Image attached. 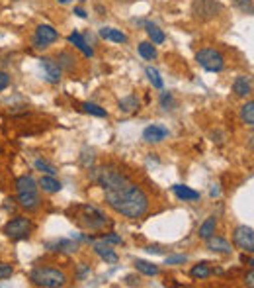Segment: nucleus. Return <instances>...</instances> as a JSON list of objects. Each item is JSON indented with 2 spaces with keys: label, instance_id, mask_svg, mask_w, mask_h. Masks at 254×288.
Listing matches in <instances>:
<instances>
[{
  "label": "nucleus",
  "instance_id": "412c9836",
  "mask_svg": "<svg viewBox=\"0 0 254 288\" xmlns=\"http://www.w3.org/2000/svg\"><path fill=\"white\" fill-rule=\"evenodd\" d=\"M135 269H137L139 273L147 274V276L159 274V267L153 265V263H149V261H143V259H137V261H135Z\"/></svg>",
  "mask_w": 254,
  "mask_h": 288
},
{
  "label": "nucleus",
  "instance_id": "9d476101",
  "mask_svg": "<svg viewBox=\"0 0 254 288\" xmlns=\"http://www.w3.org/2000/svg\"><path fill=\"white\" fill-rule=\"evenodd\" d=\"M166 137H168V130L163 128V126H149V128H145V132H143V139H145L147 143H161Z\"/></svg>",
  "mask_w": 254,
  "mask_h": 288
},
{
  "label": "nucleus",
  "instance_id": "c756f323",
  "mask_svg": "<svg viewBox=\"0 0 254 288\" xmlns=\"http://www.w3.org/2000/svg\"><path fill=\"white\" fill-rule=\"evenodd\" d=\"M145 73H147V76H149V80L153 83V87H155V89H163V85H165V83H163V78H161V75H159V71H157V69L147 67V71H145Z\"/></svg>",
  "mask_w": 254,
  "mask_h": 288
},
{
  "label": "nucleus",
  "instance_id": "473e14b6",
  "mask_svg": "<svg viewBox=\"0 0 254 288\" xmlns=\"http://www.w3.org/2000/svg\"><path fill=\"white\" fill-rule=\"evenodd\" d=\"M35 169L37 171H41V173H45V175H53L55 177V173H57V169L53 167V165H49V163H45V161H35Z\"/></svg>",
  "mask_w": 254,
  "mask_h": 288
},
{
  "label": "nucleus",
  "instance_id": "a18cd8bd",
  "mask_svg": "<svg viewBox=\"0 0 254 288\" xmlns=\"http://www.w3.org/2000/svg\"><path fill=\"white\" fill-rule=\"evenodd\" d=\"M219 194V188H211V196H217Z\"/></svg>",
  "mask_w": 254,
  "mask_h": 288
},
{
  "label": "nucleus",
  "instance_id": "f8f14e48",
  "mask_svg": "<svg viewBox=\"0 0 254 288\" xmlns=\"http://www.w3.org/2000/svg\"><path fill=\"white\" fill-rule=\"evenodd\" d=\"M206 241H208V249L215 251V253H231L233 251V245L227 239H223V237H217L215 233L211 237H208Z\"/></svg>",
  "mask_w": 254,
  "mask_h": 288
},
{
  "label": "nucleus",
  "instance_id": "72a5a7b5",
  "mask_svg": "<svg viewBox=\"0 0 254 288\" xmlns=\"http://www.w3.org/2000/svg\"><path fill=\"white\" fill-rule=\"evenodd\" d=\"M14 273V269H12V265H8V263H0V280H4V278H10Z\"/></svg>",
  "mask_w": 254,
  "mask_h": 288
},
{
  "label": "nucleus",
  "instance_id": "f03ea898",
  "mask_svg": "<svg viewBox=\"0 0 254 288\" xmlns=\"http://www.w3.org/2000/svg\"><path fill=\"white\" fill-rule=\"evenodd\" d=\"M30 280L37 286L59 288L67 284V274L53 267H37L30 273Z\"/></svg>",
  "mask_w": 254,
  "mask_h": 288
},
{
  "label": "nucleus",
  "instance_id": "4be33fe9",
  "mask_svg": "<svg viewBox=\"0 0 254 288\" xmlns=\"http://www.w3.org/2000/svg\"><path fill=\"white\" fill-rule=\"evenodd\" d=\"M75 57L69 53V51H61L59 57H57V63H59L61 69H65V71H73L75 69Z\"/></svg>",
  "mask_w": 254,
  "mask_h": 288
},
{
  "label": "nucleus",
  "instance_id": "ea45409f",
  "mask_svg": "<svg viewBox=\"0 0 254 288\" xmlns=\"http://www.w3.org/2000/svg\"><path fill=\"white\" fill-rule=\"evenodd\" d=\"M88 271H90V267H86V265L82 263V265H80V269H78V276H80V278H84V276H86V273H88Z\"/></svg>",
  "mask_w": 254,
  "mask_h": 288
},
{
  "label": "nucleus",
  "instance_id": "c85d7f7f",
  "mask_svg": "<svg viewBox=\"0 0 254 288\" xmlns=\"http://www.w3.org/2000/svg\"><path fill=\"white\" fill-rule=\"evenodd\" d=\"M190 274H192L194 278H208V276L211 274V271H210V267H208V263H201V265L192 267Z\"/></svg>",
  "mask_w": 254,
  "mask_h": 288
},
{
  "label": "nucleus",
  "instance_id": "a211bd4d",
  "mask_svg": "<svg viewBox=\"0 0 254 288\" xmlns=\"http://www.w3.org/2000/svg\"><path fill=\"white\" fill-rule=\"evenodd\" d=\"M16 190H18V194L20 192H33V190H37V182L33 181L31 177H28V175L18 177L16 179Z\"/></svg>",
  "mask_w": 254,
  "mask_h": 288
},
{
  "label": "nucleus",
  "instance_id": "f257e3e1",
  "mask_svg": "<svg viewBox=\"0 0 254 288\" xmlns=\"http://www.w3.org/2000/svg\"><path fill=\"white\" fill-rule=\"evenodd\" d=\"M106 202L125 218H141L149 210V196L129 179L114 188H106Z\"/></svg>",
  "mask_w": 254,
  "mask_h": 288
},
{
  "label": "nucleus",
  "instance_id": "423d86ee",
  "mask_svg": "<svg viewBox=\"0 0 254 288\" xmlns=\"http://www.w3.org/2000/svg\"><path fill=\"white\" fill-rule=\"evenodd\" d=\"M31 231V222L24 216H16L10 222H6L4 226V233L10 239H26Z\"/></svg>",
  "mask_w": 254,
  "mask_h": 288
},
{
  "label": "nucleus",
  "instance_id": "39448f33",
  "mask_svg": "<svg viewBox=\"0 0 254 288\" xmlns=\"http://www.w3.org/2000/svg\"><path fill=\"white\" fill-rule=\"evenodd\" d=\"M219 12H221V4L215 0H194L192 2V16L199 22L213 20Z\"/></svg>",
  "mask_w": 254,
  "mask_h": 288
},
{
  "label": "nucleus",
  "instance_id": "393cba45",
  "mask_svg": "<svg viewBox=\"0 0 254 288\" xmlns=\"http://www.w3.org/2000/svg\"><path fill=\"white\" fill-rule=\"evenodd\" d=\"M147 33H149V37L153 39V44H163L166 39L165 31L161 30L159 26H155V24H147Z\"/></svg>",
  "mask_w": 254,
  "mask_h": 288
},
{
  "label": "nucleus",
  "instance_id": "0eeeda50",
  "mask_svg": "<svg viewBox=\"0 0 254 288\" xmlns=\"http://www.w3.org/2000/svg\"><path fill=\"white\" fill-rule=\"evenodd\" d=\"M233 239H235V243L239 245L242 251H246V253H252L254 251L252 228H248V226H239V228L235 229V233H233Z\"/></svg>",
  "mask_w": 254,
  "mask_h": 288
},
{
  "label": "nucleus",
  "instance_id": "9b49d317",
  "mask_svg": "<svg viewBox=\"0 0 254 288\" xmlns=\"http://www.w3.org/2000/svg\"><path fill=\"white\" fill-rule=\"evenodd\" d=\"M92 249L104 259L106 263H118V253L110 247V243H106L104 239L102 241H94L92 243Z\"/></svg>",
  "mask_w": 254,
  "mask_h": 288
},
{
  "label": "nucleus",
  "instance_id": "de8ad7c7",
  "mask_svg": "<svg viewBox=\"0 0 254 288\" xmlns=\"http://www.w3.org/2000/svg\"><path fill=\"white\" fill-rule=\"evenodd\" d=\"M80 2H84V0H80Z\"/></svg>",
  "mask_w": 254,
  "mask_h": 288
},
{
  "label": "nucleus",
  "instance_id": "1a4fd4ad",
  "mask_svg": "<svg viewBox=\"0 0 254 288\" xmlns=\"http://www.w3.org/2000/svg\"><path fill=\"white\" fill-rule=\"evenodd\" d=\"M41 67H43V71H45V76H47V80L49 83H59L61 80V67H59V63L55 59H51V57H43L41 59Z\"/></svg>",
  "mask_w": 254,
  "mask_h": 288
},
{
  "label": "nucleus",
  "instance_id": "a19ab883",
  "mask_svg": "<svg viewBox=\"0 0 254 288\" xmlns=\"http://www.w3.org/2000/svg\"><path fill=\"white\" fill-rule=\"evenodd\" d=\"M147 251H149V253H163V249H161L159 245H149Z\"/></svg>",
  "mask_w": 254,
  "mask_h": 288
},
{
  "label": "nucleus",
  "instance_id": "c9c22d12",
  "mask_svg": "<svg viewBox=\"0 0 254 288\" xmlns=\"http://www.w3.org/2000/svg\"><path fill=\"white\" fill-rule=\"evenodd\" d=\"M8 85H10V75L4 73V71H0V91L8 89Z\"/></svg>",
  "mask_w": 254,
  "mask_h": 288
},
{
  "label": "nucleus",
  "instance_id": "bb28decb",
  "mask_svg": "<svg viewBox=\"0 0 254 288\" xmlns=\"http://www.w3.org/2000/svg\"><path fill=\"white\" fill-rule=\"evenodd\" d=\"M47 247H51L53 251H69V253L76 251V243L67 241V239H59V241H55V243H49Z\"/></svg>",
  "mask_w": 254,
  "mask_h": 288
},
{
  "label": "nucleus",
  "instance_id": "7ed1b4c3",
  "mask_svg": "<svg viewBox=\"0 0 254 288\" xmlns=\"http://www.w3.org/2000/svg\"><path fill=\"white\" fill-rule=\"evenodd\" d=\"M76 224L86 229H102L108 224L106 216L94 206H78L76 208Z\"/></svg>",
  "mask_w": 254,
  "mask_h": 288
},
{
  "label": "nucleus",
  "instance_id": "5701e85b",
  "mask_svg": "<svg viewBox=\"0 0 254 288\" xmlns=\"http://www.w3.org/2000/svg\"><path fill=\"white\" fill-rule=\"evenodd\" d=\"M240 120L244 121L246 126H254V102H246L244 106L240 108Z\"/></svg>",
  "mask_w": 254,
  "mask_h": 288
},
{
  "label": "nucleus",
  "instance_id": "cd10ccee",
  "mask_svg": "<svg viewBox=\"0 0 254 288\" xmlns=\"http://www.w3.org/2000/svg\"><path fill=\"white\" fill-rule=\"evenodd\" d=\"M82 110H84L86 114L98 116V118H106V116H108V112H106L104 108H100L98 104H92V102H84V104H82Z\"/></svg>",
  "mask_w": 254,
  "mask_h": 288
},
{
  "label": "nucleus",
  "instance_id": "4c0bfd02",
  "mask_svg": "<svg viewBox=\"0 0 254 288\" xmlns=\"http://www.w3.org/2000/svg\"><path fill=\"white\" fill-rule=\"evenodd\" d=\"M92 161H94V155H92V151H84L82 153V157H80V163L84 165V167H90L92 165Z\"/></svg>",
  "mask_w": 254,
  "mask_h": 288
},
{
  "label": "nucleus",
  "instance_id": "2eb2a0df",
  "mask_svg": "<svg viewBox=\"0 0 254 288\" xmlns=\"http://www.w3.org/2000/svg\"><path fill=\"white\" fill-rule=\"evenodd\" d=\"M172 190H174L176 198H178V200H184V202H190V200H197V198H199V192H197V190L190 188V186H184V184H174Z\"/></svg>",
  "mask_w": 254,
  "mask_h": 288
},
{
  "label": "nucleus",
  "instance_id": "58836bf2",
  "mask_svg": "<svg viewBox=\"0 0 254 288\" xmlns=\"http://www.w3.org/2000/svg\"><path fill=\"white\" fill-rule=\"evenodd\" d=\"M125 282H127L129 286H135V284H139V278H137V276H133V274H129V276L125 278Z\"/></svg>",
  "mask_w": 254,
  "mask_h": 288
},
{
  "label": "nucleus",
  "instance_id": "37998d69",
  "mask_svg": "<svg viewBox=\"0 0 254 288\" xmlns=\"http://www.w3.org/2000/svg\"><path fill=\"white\" fill-rule=\"evenodd\" d=\"M75 14L78 16V18H86V12H84V10H82V8H75Z\"/></svg>",
  "mask_w": 254,
  "mask_h": 288
},
{
  "label": "nucleus",
  "instance_id": "aec40b11",
  "mask_svg": "<svg viewBox=\"0 0 254 288\" xmlns=\"http://www.w3.org/2000/svg\"><path fill=\"white\" fill-rule=\"evenodd\" d=\"M215 228H217V220H215V216H210V218L199 226V237H201V239L211 237V235L215 233Z\"/></svg>",
  "mask_w": 254,
  "mask_h": 288
},
{
  "label": "nucleus",
  "instance_id": "b1692460",
  "mask_svg": "<svg viewBox=\"0 0 254 288\" xmlns=\"http://www.w3.org/2000/svg\"><path fill=\"white\" fill-rule=\"evenodd\" d=\"M139 55H141L143 59L153 61L157 57V47L153 46L150 42H143V44H139Z\"/></svg>",
  "mask_w": 254,
  "mask_h": 288
},
{
  "label": "nucleus",
  "instance_id": "20e7f679",
  "mask_svg": "<svg viewBox=\"0 0 254 288\" xmlns=\"http://www.w3.org/2000/svg\"><path fill=\"white\" fill-rule=\"evenodd\" d=\"M195 61L206 69V71H211V73H219V71H223L225 67V57L221 51H217V49H199L197 53H195Z\"/></svg>",
  "mask_w": 254,
  "mask_h": 288
},
{
  "label": "nucleus",
  "instance_id": "f704fd0d",
  "mask_svg": "<svg viewBox=\"0 0 254 288\" xmlns=\"http://www.w3.org/2000/svg\"><path fill=\"white\" fill-rule=\"evenodd\" d=\"M102 239H104L106 243H110V245H112V243H114V245H118V243H123V239H121L120 235H116V233H108V235H104Z\"/></svg>",
  "mask_w": 254,
  "mask_h": 288
},
{
  "label": "nucleus",
  "instance_id": "4468645a",
  "mask_svg": "<svg viewBox=\"0 0 254 288\" xmlns=\"http://www.w3.org/2000/svg\"><path fill=\"white\" fill-rule=\"evenodd\" d=\"M18 204L22 208H26V210H37L39 208V196H37L35 190L33 192H20L18 194Z\"/></svg>",
  "mask_w": 254,
  "mask_h": 288
},
{
  "label": "nucleus",
  "instance_id": "49530a36",
  "mask_svg": "<svg viewBox=\"0 0 254 288\" xmlns=\"http://www.w3.org/2000/svg\"><path fill=\"white\" fill-rule=\"evenodd\" d=\"M61 4H69V2H71V0H59Z\"/></svg>",
  "mask_w": 254,
  "mask_h": 288
},
{
  "label": "nucleus",
  "instance_id": "6e6552de",
  "mask_svg": "<svg viewBox=\"0 0 254 288\" xmlns=\"http://www.w3.org/2000/svg\"><path fill=\"white\" fill-rule=\"evenodd\" d=\"M57 39H59V31L55 30L53 26H47V24L39 26L35 30V35H33V44H35V47H39V49L47 47L49 44H53Z\"/></svg>",
  "mask_w": 254,
  "mask_h": 288
},
{
  "label": "nucleus",
  "instance_id": "2f4dec72",
  "mask_svg": "<svg viewBox=\"0 0 254 288\" xmlns=\"http://www.w3.org/2000/svg\"><path fill=\"white\" fill-rule=\"evenodd\" d=\"M235 4L239 6V10L242 14H252L254 12V6H252V0H235Z\"/></svg>",
  "mask_w": 254,
  "mask_h": 288
},
{
  "label": "nucleus",
  "instance_id": "a878e982",
  "mask_svg": "<svg viewBox=\"0 0 254 288\" xmlns=\"http://www.w3.org/2000/svg\"><path fill=\"white\" fill-rule=\"evenodd\" d=\"M137 108H139V100L133 94H129V96H125V98L120 100V110H123V112H133Z\"/></svg>",
  "mask_w": 254,
  "mask_h": 288
},
{
  "label": "nucleus",
  "instance_id": "e433bc0d",
  "mask_svg": "<svg viewBox=\"0 0 254 288\" xmlns=\"http://www.w3.org/2000/svg\"><path fill=\"white\" fill-rule=\"evenodd\" d=\"M178 263H186V255H172V257H166V265H178Z\"/></svg>",
  "mask_w": 254,
  "mask_h": 288
},
{
  "label": "nucleus",
  "instance_id": "ddd939ff",
  "mask_svg": "<svg viewBox=\"0 0 254 288\" xmlns=\"http://www.w3.org/2000/svg\"><path fill=\"white\" fill-rule=\"evenodd\" d=\"M233 91H235V94L240 96V98H246V96L252 92V83H250V78L244 75L237 76L235 83H233Z\"/></svg>",
  "mask_w": 254,
  "mask_h": 288
},
{
  "label": "nucleus",
  "instance_id": "dca6fc26",
  "mask_svg": "<svg viewBox=\"0 0 254 288\" xmlns=\"http://www.w3.org/2000/svg\"><path fill=\"white\" fill-rule=\"evenodd\" d=\"M69 42H71V44H73L76 49H80V51H82L86 57H92V55H94V49H92V47L86 44V39H84V37H82L78 31H73V33L69 35Z\"/></svg>",
  "mask_w": 254,
  "mask_h": 288
},
{
  "label": "nucleus",
  "instance_id": "6ab92c4d",
  "mask_svg": "<svg viewBox=\"0 0 254 288\" xmlns=\"http://www.w3.org/2000/svg\"><path fill=\"white\" fill-rule=\"evenodd\" d=\"M39 186L43 188L45 192H49V194H53V192H59L61 188V182L53 177V175H45V177H41L39 179Z\"/></svg>",
  "mask_w": 254,
  "mask_h": 288
},
{
  "label": "nucleus",
  "instance_id": "79ce46f5",
  "mask_svg": "<svg viewBox=\"0 0 254 288\" xmlns=\"http://www.w3.org/2000/svg\"><path fill=\"white\" fill-rule=\"evenodd\" d=\"M254 284V273L250 271V273L246 274V286H252Z\"/></svg>",
  "mask_w": 254,
  "mask_h": 288
},
{
  "label": "nucleus",
  "instance_id": "f3484780",
  "mask_svg": "<svg viewBox=\"0 0 254 288\" xmlns=\"http://www.w3.org/2000/svg\"><path fill=\"white\" fill-rule=\"evenodd\" d=\"M100 37L110 39V42H116V44H125L127 42V35L121 30H116V28H102L100 30Z\"/></svg>",
  "mask_w": 254,
  "mask_h": 288
},
{
  "label": "nucleus",
  "instance_id": "7c9ffc66",
  "mask_svg": "<svg viewBox=\"0 0 254 288\" xmlns=\"http://www.w3.org/2000/svg\"><path fill=\"white\" fill-rule=\"evenodd\" d=\"M161 106L165 108V110H172V108L176 106L172 92H163V94H161Z\"/></svg>",
  "mask_w": 254,
  "mask_h": 288
},
{
  "label": "nucleus",
  "instance_id": "c03bdc74",
  "mask_svg": "<svg viewBox=\"0 0 254 288\" xmlns=\"http://www.w3.org/2000/svg\"><path fill=\"white\" fill-rule=\"evenodd\" d=\"M240 261H242V263H248V265H252V259L246 257V255H242V257H240Z\"/></svg>",
  "mask_w": 254,
  "mask_h": 288
}]
</instances>
